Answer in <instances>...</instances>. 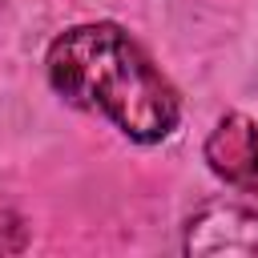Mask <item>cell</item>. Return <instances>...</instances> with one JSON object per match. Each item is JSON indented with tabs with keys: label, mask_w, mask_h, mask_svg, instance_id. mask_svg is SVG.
<instances>
[{
	"label": "cell",
	"mask_w": 258,
	"mask_h": 258,
	"mask_svg": "<svg viewBox=\"0 0 258 258\" xmlns=\"http://www.w3.org/2000/svg\"><path fill=\"white\" fill-rule=\"evenodd\" d=\"M48 77L81 109H97L137 141H161L177 125L169 81L117 24H81L52 40Z\"/></svg>",
	"instance_id": "obj_1"
},
{
	"label": "cell",
	"mask_w": 258,
	"mask_h": 258,
	"mask_svg": "<svg viewBox=\"0 0 258 258\" xmlns=\"http://www.w3.org/2000/svg\"><path fill=\"white\" fill-rule=\"evenodd\" d=\"M185 254L194 258H258V214L238 206L202 210L185 230Z\"/></svg>",
	"instance_id": "obj_2"
},
{
	"label": "cell",
	"mask_w": 258,
	"mask_h": 258,
	"mask_svg": "<svg viewBox=\"0 0 258 258\" xmlns=\"http://www.w3.org/2000/svg\"><path fill=\"white\" fill-rule=\"evenodd\" d=\"M206 161H210V169H214L218 177H226V181H246V173H250L254 161H258V129H254V121L242 117V113L222 117V125H218V129L210 133V141H206Z\"/></svg>",
	"instance_id": "obj_3"
},
{
	"label": "cell",
	"mask_w": 258,
	"mask_h": 258,
	"mask_svg": "<svg viewBox=\"0 0 258 258\" xmlns=\"http://www.w3.org/2000/svg\"><path fill=\"white\" fill-rule=\"evenodd\" d=\"M24 242H28V226H20L16 214H4V218H0V254L24 250Z\"/></svg>",
	"instance_id": "obj_4"
},
{
	"label": "cell",
	"mask_w": 258,
	"mask_h": 258,
	"mask_svg": "<svg viewBox=\"0 0 258 258\" xmlns=\"http://www.w3.org/2000/svg\"><path fill=\"white\" fill-rule=\"evenodd\" d=\"M242 185H250V189H258V161H254V169L246 173V181H242Z\"/></svg>",
	"instance_id": "obj_5"
}]
</instances>
